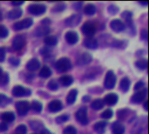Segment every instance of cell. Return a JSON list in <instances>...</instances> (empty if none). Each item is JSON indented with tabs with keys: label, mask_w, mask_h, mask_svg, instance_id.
Segmentation results:
<instances>
[{
	"label": "cell",
	"mask_w": 149,
	"mask_h": 134,
	"mask_svg": "<svg viewBox=\"0 0 149 134\" xmlns=\"http://www.w3.org/2000/svg\"><path fill=\"white\" fill-rule=\"evenodd\" d=\"M25 44V38L23 36L17 35L12 39V47L16 51H20Z\"/></svg>",
	"instance_id": "cell-9"
},
{
	"label": "cell",
	"mask_w": 149,
	"mask_h": 134,
	"mask_svg": "<svg viewBox=\"0 0 149 134\" xmlns=\"http://www.w3.org/2000/svg\"><path fill=\"white\" fill-rule=\"evenodd\" d=\"M23 14V10L20 8H15L8 12V17L10 19H17Z\"/></svg>",
	"instance_id": "cell-20"
},
{
	"label": "cell",
	"mask_w": 149,
	"mask_h": 134,
	"mask_svg": "<svg viewBox=\"0 0 149 134\" xmlns=\"http://www.w3.org/2000/svg\"><path fill=\"white\" fill-rule=\"evenodd\" d=\"M9 82V76L6 72H4L2 68L0 67V85H5Z\"/></svg>",
	"instance_id": "cell-27"
},
{
	"label": "cell",
	"mask_w": 149,
	"mask_h": 134,
	"mask_svg": "<svg viewBox=\"0 0 149 134\" xmlns=\"http://www.w3.org/2000/svg\"><path fill=\"white\" fill-rule=\"evenodd\" d=\"M110 26H111L112 30L114 31H116V32L123 31L126 29L125 24H124L120 19H113V20L110 23Z\"/></svg>",
	"instance_id": "cell-11"
},
{
	"label": "cell",
	"mask_w": 149,
	"mask_h": 134,
	"mask_svg": "<svg viewBox=\"0 0 149 134\" xmlns=\"http://www.w3.org/2000/svg\"><path fill=\"white\" fill-rule=\"evenodd\" d=\"M68 119H69L68 115L64 114V115H61V116L57 118V122L58 123H64V122H66L68 120Z\"/></svg>",
	"instance_id": "cell-43"
},
{
	"label": "cell",
	"mask_w": 149,
	"mask_h": 134,
	"mask_svg": "<svg viewBox=\"0 0 149 134\" xmlns=\"http://www.w3.org/2000/svg\"><path fill=\"white\" fill-rule=\"evenodd\" d=\"M81 30L85 35H86L87 37H92L96 32V26L91 22H86L82 25Z\"/></svg>",
	"instance_id": "cell-8"
},
{
	"label": "cell",
	"mask_w": 149,
	"mask_h": 134,
	"mask_svg": "<svg viewBox=\"0 0 149 134\" xmlns=\"http://www.w3.org/2000/svg\"><path fill=\"white\" fill-rule=\"evenodd\" d=\"M5 58V50L3 48H0V62H3Z\"/></svg>",
	"instance_id": "cell-46"
},
{
	"label": "cell",
	"mask_w": 149,
	"mask_h": 134,
	"mask_svg": "<svg viewBox=\"0 0 149 134\" xmlns=\"http://www.w3.org/2000/svg\"><path fill=\"white\" fill-rule=\"evenodd\" d=\"M30 125H31V128L33 130H39L42 127V126H43V124L40 121H37V120L30 121Z\"/></svg>",
	"instance_id": "cell-37"
},
{
	"label": "cell",
	"mask_w": 149,
	"mask_h": 134,
	"mask_svg": "<svg viewBox=\"0 0 149 134\" xmlns=\"http://www.w3.org/2000/svg\"><path fill=\"white\" fill-rule=\"evenodd\" d=\"M112 132L113 134H124L125 127L120 122H114L112 126Z\"/></svg>",
	"instance_id": "cell-19"
},
{
	"label": "cell",
	"mask_w": 149,
	"mask_h": 134,
	"mask_svg": "<svg viewBox=\"0 0 149 134\" xmlns=\"http://www.w3.org/2000/svg\"><path fill=\"white\" fill-rule=\"evenodd\" d=\"M93 60V57L90 53L88 52H83L82 54H80L78 58H77V63L80 65H85L89 64L91 61Z\"/></svg>",
	"instance_id": "cell-12"
},
{
	"label": "cell",
	"mask_w": 149,
	"mask_h": 134,
	"mask_svg": "<svg viewBox=\"0 0 149 134\" xmlns=\"http://www.w3.org/2000/svg\"><path fill=\"white\" fill-rule=\"evenodd\" d=\"M31 92L29 89H27L22 85H16L12 89V95L14 97L29 96V95H31Z\"/></svg>",
	"instance_id": "cell-7"
},
{
	"label": "cell",
	"mask_w": 149,
	"mask_h": 134,
	"mask_svg": "<svg viewBox=\"0 0 149 134\" xmlns=\"http://www.w3.org/2000/svg\"><path fill=\"white\" fill-rule=\"evenodd\" d=\"M84 11L86 15L88 16H93L95 14L96 12V7L93 5V4H87L85 9H84Z\"/></svg>",
	"instance_id": "cell-30"
},
{
	"label": "cell",
	"mask_w": 149,
	"mask_h": 134,
	"mask_svg": "<svg viewBox=\"0 0 149 134\" xmlns=\"http://www.w3.org/2000/svg\"><path fill=\"white\" fill-rule=\"evenodd\" d=\"M122 17L127 20V24L129 23V24H132V19H131L132 18V13L130 11H125V12H123Z\"/></svg>",
	"instance_id": "cell-41"
},
{
	"label": "cell",
	"mask_w": 149,
	"mask_h": 134,
	"mask_svg": "<svg viewBox=\"0 0 149 134\" xmlns=\"http://www.w3.org/2000/svg\"><path fill=\"white\" fill-rule=\"evenodd\" d=\"M52 75V70L47 66V65H45L42 67V69L40 70L39 72V76L43 78H49L50 76Z\"/></svg>",
	"instance_id": "cell-25"
},
{
	"label": "cell",
	"mask_w": 149,
	"mask_h": 134,
	"mask_svg": "<svg viewBox=\"0 0 149 134\" xmlns=\"http://www.w3.org/2000/svg\"><path fill=\"white\" fill-rule=\"evenodd\" d=\"M113 111L111 109H107L101 113V118L105 119H111L113 117Z\"/></svg>",
	"instance_id": "cell-35"
},
{
	"label": "cell",
	"mask_w": 149,
	"mask_h": 134,
	"mask_svg": "<svg viewBox=\"0 0 149 134\" xmlns=\"http://www.w3.org/2000/svg\"><path fill=\"white\" fill-rule=\"evenodd\" d=\"M48 88L52 91H56L58 88V84L57 83L56 80H51L48 83Z\"/></svg>",
	"instance_id": "cell-40"
},
{
	"label": "cell",
	"mask_w": 149,
	"mask_h": 134,
	"mask_svg": "<svg viewBox=\"0 0 149 134\" xmlns=\"http://www.w3.org/2000/svg\"><path fill=\"white\" fill-rule=\"evenodd\" d=\"M115 84H116V76L114 72L113 71H108L104 81L105 87L107 89H113L115 86Z\"/></svg>",
	"instance_id": "cell-3"
},
{
	"label": "cell",
	"mask_w": 149,
	"mask_h": 134,
	"mask_svg": "<svg viewBox=\"0 0 149 134\" xmlns=\"http://www.w3.org/2000/svg\"><path fill=\"white\" fill-rule=\"evenodd\" d=\"M65 40L69 44H75L79 41L78 33L74 31H69L65 34Z\"/></svg>",
	"instance_id": "cell-13"
},
{
	"label": "cell",
	"mask_w": 149,
	"mask_h": 134,
	"mask_svg": "<svg viewBox=\"0 0 149 134\" xmlns=\"http://www.w3.org/2000/svg\"><path fill=\"white\" fill-rule=\"evenodd\" d=\"M1 119L3 121H4V123H10V122L14 121L15 114L11 112H6L1 115Z\"/></svg>",
	"instance_id": "cell-23"
},
{
	"label": "cell",
	"mask_w": 149,
	"mask_h": 134,
	"mask_svg": "<svg viewBox=\"0 0 149 134\" xmlns=\"http://www.w3.org/2000/svg\"><path fill=\"white\" fill-rule=\"evenodd\" d=\"M9 61H10V63L12 65H14V66H17V65H19V63H20L19 58H16V57H10V59H9Z\"/></svg>",
	"instance_id": "cell-42"
},
{
	"label": "cell",
	"mask_w": 149,
	"mask_h": 134,
	"mask_svg": "<svg viewBox=\"0 0 149 134\" xmlns=\"http://www.w3.org/2000/svg\"><path fill=\"white\" fill-rule=\"evenodd\" d=\"M16 109H17V112L18 115H20V116L26 115L29 109H30V104L26 100L18 101L16 104Z\"/></svg>",
	"instance_id": "cell-5"
},
{
	"label": "cell",
	"mask_w": 149,
	"mask_h": 134,
	"mask_svg": "<svg viewBox=\"0 0 149 134\" xmlns=\"http://www.w3.org/2000/svg\"><path fill=\"white\" fill-rule=\"evenodd\" d=\"M11 4L13 6H20V5L24 4V2H11Z\"/></svg>",
	"instance_id": "cell-51"
},
{
	"label": "cell",
	"mask_w": 149,
	"mask_h": 134,
	"mask_svg": "<svg viewBox=\"0 0 149 134\" xmlns=\"http://www.w3.org/2000/svg\"><path fill=\"white\" fill-rule=\"evenodd\" d=\"M27 133V127L24 125H19L15 129V134H26Z\"/></svg>",
	"instance_id": "cell-34"
},
{
	"label": "cell",
	"mask_w": 149,
	"mask_h": 134,
	"mask_svg": "<svg viewBox=\"0 0 149 134\" xmlns=\"http://www.w3.org/2000/svg\"><path fill=\"white\" fill-rule=\"evenodd\" d=\"M45 44L49 46H53L56 45L58 43V38L55 36H48L45 38Z\"/></svg>",
	"instance_id": "cell-28"
},
{
	"label": "cell",
	"mask_w": 149,
	"mask_h": 134,
	"mask_svg": "<svg viewBox=\"0 0 149 134\" xmlns=\"http://www.w3.org/2000/svg\"><path fill=\"white\" fill-rule=\"evenodd\" d=\"M46 10V7L43 4L40 3H34L31 4L28 7V11L32 14V15H36V16H39L42 15L45 12Z\"/></svg>",
	"instance_id": "cell-6"
},
{
	"label": "cell",
	"mask_w": 149,
	"mask_h": 134,
	"mask_svg": "<svg viewBox=\"0 0 149 134\" xmlns=\"http://www.w3.org/2000/svg\"><path fill=\"white\" fill-rule=\"evenodd\" d=\"M108 11L112 15H114V14H116L119 11V8L117 6H114V5H110L109 8H108Z\"/></svg>",
	"instance_id": "cell-44"
},
{
	"label": "cell",
	"mask_w": 149,
	"mask_h": 134,
	"mask_svg": "<svg viewBox=\"0 0 149 134\" xmlns=\"http://www.w3.org/2000/svg\"><path fill=\"white\" fill-rule=\"evenodd\" d=\"M75 117L77 119V120L82 124V125H86L88 124V117H87V109L86 107H81L79 108L76 114H75Z\"/></svg>",
	"instance_id": "cell-4"
},
{
	"label": "cell",
	"mask_w": 149,
	"mask_h": 134,
	"mask_svg": "<svg viewBox=\"0 0 149 134\" xmlns=\"http://www.w3.org/2000/svg\"><path fill=\"white\" fill-rule=\"evenodd\" d=\"M50 23H51V21H50L49 18H45V19H43L42 20V24H49Z\"/></svg>",
	"instance_id": "cell-52"
},
{
	"label": "cell",
	"mask_w": 149,
	"mask_h": 134,
	"mask_svg": "<svg viewBox=\"0 0 149 134\" xmlns=\"http://www.w3.org/2000/svg\"><path fill=\"white\" fill-rule=\"evenodd\" d=\"M84 45L88 49H96L98 47V41L93 37H88L84 40Z\"/></svg>",
	"instance_id": "cell-16"
},
{
	"label": "cell",
	"mask_w": 149,
	"mask_h": 134,
	"mask_svg": "<svg viewBox=\"0 0 149 134\" xmlns=\"http://www.w3.org/2000/svg\"><path fill=\"white\" fill-rule=\"evenodd\" d=\"M63 107V105L61 103L60 100H58V99H55V100H52L49 103L48 105V110L51 112H59Z\"/></svg>",
	"instance_id": "cell-14"
},
{
	"label": "cell",
	"mask_w": 149,
	"mask_h": 134,
	"mask_svg": "<svg viewBox=\"0 0 149 134\" xmlns=\"http://www.w3.org/2000/svg\"><path fill=\"white\" fill-rule=\"evenodd\" d=\"M135 65L140 70H145L148 68V60H146V59L139 60V61L135 62Z\"/></svg>",
	"instance_id": "cell-32"
},
{
	"label": "cell",
	"mask_w": 149,
	"mask_h": 134,
	"mask_svg": "<svg viewBox=\"0 0 149 134\" xmlns=\"http://www.w3.org/2000/svg\"><path fill=\"white\" fill-rule=\"evenodd\" d=\"M41 134H53V133H52L48 129L43 128V129L41 130Z\"/></svg>",
	"instance_id": "cell-50"
},
{
	"label": "cell",
	"mask_w": 149,
	"mask_h": 134,
	"mask_svg": "<svg viewBox=\"0 0 149 134\" xmlns=\"http://www.w3.org/2000/svg\"><path fill=\"white\" fill-rule=\"evenodd\" d=\"M59 82H60V84H61L63 86L67 87V86H70V85L72 84L73 78H72V77L70 76V75H65V76H62V77L59 78Z\"/></svg>",
	"instance_id": "cell-22"
},
{
	"label": "cell",
	"mask_w": 149,
	"mask_h": 134,
	"mask_svg": "<svg viewBox=\"0 0 149 134\" xmlns=\"http://www.w3.org/2000/svg\"><path fill=\"white\" fill-rule=\"evenodd\" d=\"M130 84H131V82H130V79L128 78H122V80H121V82H120V88H121V90L123 91V92H127L128 90H129V88H130Z\"/></svg>",
	"instance_id": "cell-26"
},
{
	"label": "cell",
	"mask_w": 149,
	"mask_h": 134,
	"mask_svg": "<svg viewBox=\"0 0 149 134\" xmlns=\"http://www.w3.org/2000/svg\"><path fill=\"white\" fill-rule=\"evenodd\" d=\"M81 17H81L80 14H73V15L70 16L68 18L65 19V24L67 26H70V27L77 26L80 23Z\"/></svg>",
	"instance_id": "cell-10"
},
{
	"label": "cell",
	"mask_w": 149,
	"mask_h": 134,
	"mask_svg": "<svg viewBox=\"0 0 149 134\" xmlns=\"http://www.w3.org/2000/svg\"><path fill=\"white\" fill-rule=\"evenodd\" d=\"M147 94V90L144 91H139L138 92H136L133 97H132V102L134 103H141Z\"/></svg>",
	"instance_id": "cell-17"
},
{
	"label": "cell",
	"mask_w": 149,
	"mask_h": 134,
	"mask_svg": "<svg viewBox=\"0 0 149 134\" xmlns=\"http://www.w3.org/2000/svg\"><path fill=\"white\" fill-rule=\"evenodd\" d=\"M141 38L144 39V40L148 39V31L147 30H143L141 31Z\"/></svg>",
	"instance_id": "cell-49"
},
{
	"label": "cell",
	"mask_w": 149,
	"mask_h": 134,
	"mask_svg": "<svg viewBox=\"0 0 149 134\" xmlns=\"http://www.w3.org/2000/svg\"><path fill=\"white\" fill-rule=\"evenodd\" d=\"M55 68L58 72H65L72 68L71 60L68 58H61L55 63Z\"/></svg>",
	"instance_id": "cell-1"
},
{
	"label": "cell",
	"mask_w": 149,
	"mask_h": 134,
	"mask_svg": "<svg viewBox=\"0 0 149 134\" xmlns=\"http://www.w3.org/2000/svg\"><path fill=\"white\" fill-rule=\"evenodd\" d=\"M143 85H144V83H143L142 81H139V82L135 85V86H134V90H136V91H140V90L143 87Z\"/></svg>",
	"instance_id": "cell-47"
},
{
	"label": "cell",
	"mask_w": 149,
	"mask_h": 134,
	"mask_svg": "<svg viewBox=\"0 0 149 134\" xmlns=\"http://www.w3.org/2000/svg\"><path fill=\"white\" fill-rule=\"evenodd\" d=\"M148 102L146 101V102L144 103V108H145V110H147V111H148Z\"/></svg>",
	"instance_id": "cell-53"
},
{
	"label": "cell",
	"mask_w": 149,
	"mask_h": 134,
	"mask_svg": "<svg viewBox=\"0 0 149 134\" xmlns=\"http://www.w3.org/2000/svg\"><path fill=\"white\" fill-rule=\"evenodd\" d=\"M77 95H78V91H77V90L73 89V90L70 91V92L68 93L67 98H66V102H67V104H69V105L73 104V103L76 101Z\"/></svg>",
	"instance_id": "cell-24"
},
{
	"label": "cell",
	"mask_w": 149,
	"mask_h": 134,
	"mask_svg": "<svg viewBox=\"0 0 149 134\" xmlns=\"http://www.w3.org/2000/svg\"><path fill=\"white\" fill-rule=\"evenodd\" d=\"M50 32V29L48 27H38L36 31H35V34L36 36L41 37L43 35H46Z\"/></svg>",
	"instance_id": "cell-31"
},
{
	"label": "cell",
	"mask_w": 149,
	"mask_h": 134,
	"mask_svg": "<svg viewBox=\"0 0 149 134\" xmlns=\"http://www.w3.org/2000/svg\"><path fill=\"white\" fill-rule=\"evenodd\" d=\"M107 125V123L106 121H100V122H97L94 125V127L93 128H94V130L99 134H103L105 133Z\"/></svg>",
	"instance_id": "cell-21"
},
{
	"label": "cell",
	"mask_w": 149,
	"mask_h": 134,
	"mask_svg": "<svg viewBox=\"0 0 149 134\" xmlns=\"http://www.w3.org/2000/svg\"><path fill=\"white\" fill-rule=\"evenodd\" d=\"M33 24V20L30 17H26L23 20L17 21L13 24V28L16 31H21L24 29H27Z\"/></svg>",
	"instance_id": "cell-2"
},
{
	"label": "cell",
	"mask_w": 149,
	"mask_h": 134,
	"mask_svg": "<svg viewBox=\"0 0 149 134\" xmlns=\"http://www.w3.org/2000/svg\"><path fill=\"white\" fill-rule=\"evenodd\" d=\"M8 130V126L6 123L3 122V123H0V132H5Z\"/></svg>",
	"instance_id": "cell-48"
},
{
	"label": "cell",
	"mask_w": 149,
	"mask_h": 134,
	"mask_svg": "<svg viewBox=\"0 0 149 134\" xmlns=\"http://www.w3.org/2000/svg\"><path fill=\"white\" fill-rule=\"evenodd\" d=\"M8 34H9L8 29L4 25H0V37L4 38L8 36Z\"/></svg>",
	"instance_id": "cell-39"
},
{
	"label": "cell",
	"mask_w": 149,
	"mask_h": 134,
	"mask_svg": "<svg viewBox=\"0 0 149 134\" xmlns=\"http://www.w3.org/2000/svg\"><path fill=\"white\" fill-rule=\"evenodd\" d=\"M2 17H3V16H2V12L0 11V20L2 19Z\"/></svg>",
	"instance_id": "cell-55"
},
{
	"label": "cell",
	"mask_w": 149,
	"mask_h": 134,
	"mask_svg": "<svg viewBox=\"0 0 149 134\" xmlns=\"http://www.w3.org/2000/svg\"><path fill=\"white\" fill-rule=\"evenodd\" d=\"M65 8V4L60 3V4H58V5L55 6V7H54V9H53V10H54V11H62Z\"/></svg>",
	"instance_id": "cell-45"
},
{
	"label": "cell",
	"mask_w": 149,
	"mask_h": 134,
	"mask_svg": "<svg viewBox=\"0 0 149 134\" xmlns=\"http://www.w3.org/2000/svg\"><path fill=\"white\" fill-rule=\"evenodd\" d=\"M10 102V99L4 94H0V106H5Z\"/></svg>",
	"instance_id": "cell-38"
},
{
	"label": "cell",
	"mask_w": 149,
	"mask_h": 134,
	"mask_svg": "<svg viewBox=\"0 0 149 134\" xmlns=\"http://www.w3.org/2000/svg\"><path fill=\"white\" fill-rule=\"evenodd\" d=\"M140 4H141V5H148V2H140Z\"/></svg>",
	"instance_id": "cell-54"
},
{
	"label": "cell",
	"mask_w": 149,
	"mask_h": 134,
	"mask_svg": "<svg viewBox=\"0 0 149 134\" xmlns=\"http://www.w3.org/2000/svg\"><path fill=\"white\" fill-rule=\"evenodd\" d=\"M64 134H78V132L74 126H69L64 129Z\"/></svg>",
	"instance_id": "cell-36"
},
{
	"label": "cell",
	"mask_w": 149,
	"mask_h": 134,
	"mask_svg": "<svg viewBox=\"0 0 149 134\" xmlns=\"http://www.w3.org/2000/svg\"><path fill=\"white\" fill-rule=\"evenodd\" d=\"M105 103L102 99H96L92 103V108L94 110H100L104 107Z\"/></svg>",
	"instance_id": "cell-29"
},
{
	"label": "cell",
	"mask_w": 149,
	"mask_h": 134,
	"mask_svg": "<svg viewBox=\"0 0 149 134\" xmlns=\"http://www.w3.org/2000/svg\"><path fill=\"white\" fill-rule=\"evenodd\" d=\"M31 109H32L33 111H35V112H40L42 111V108H43L42 104H41L40 102H38V101H36V100L33 101V102L31 103Z\"/></svg>",
	"instance_id": "cell-33"
},
{
	"label": "cell",
	"mask_w": 149,
	"mask_h": 134,
	"mask_svg": "<svg viewBox=\"0 0 149 134\" xmlns=\"http://www.w3.org/2000/svg\"><path fill=\"white\" fill-rule=\"evenodd\" d=\"M39 66H40V63H39L38 59H37V58L31 59L26 65V68L31 72H34V71L38 70L39 68Z\"/></svg>",
	"instance_id": "cell-18"
},
{
	"label": "cell",
	"mask_w": 149,
	"mask_h": 134,
	"mask_svg": "<svg viewBox=\"0 0 149 134\" xmlns=\"http://www.w3.org/2000/svg\"><path fill=\"white\" fill-rule=\"evenodd\" d=\"M118 95L115 93H109L105 96L104 98V103L108 106H114L118 102Z\"/></svg>",
	"instance_id": "cell-15"
}]
</instances>
